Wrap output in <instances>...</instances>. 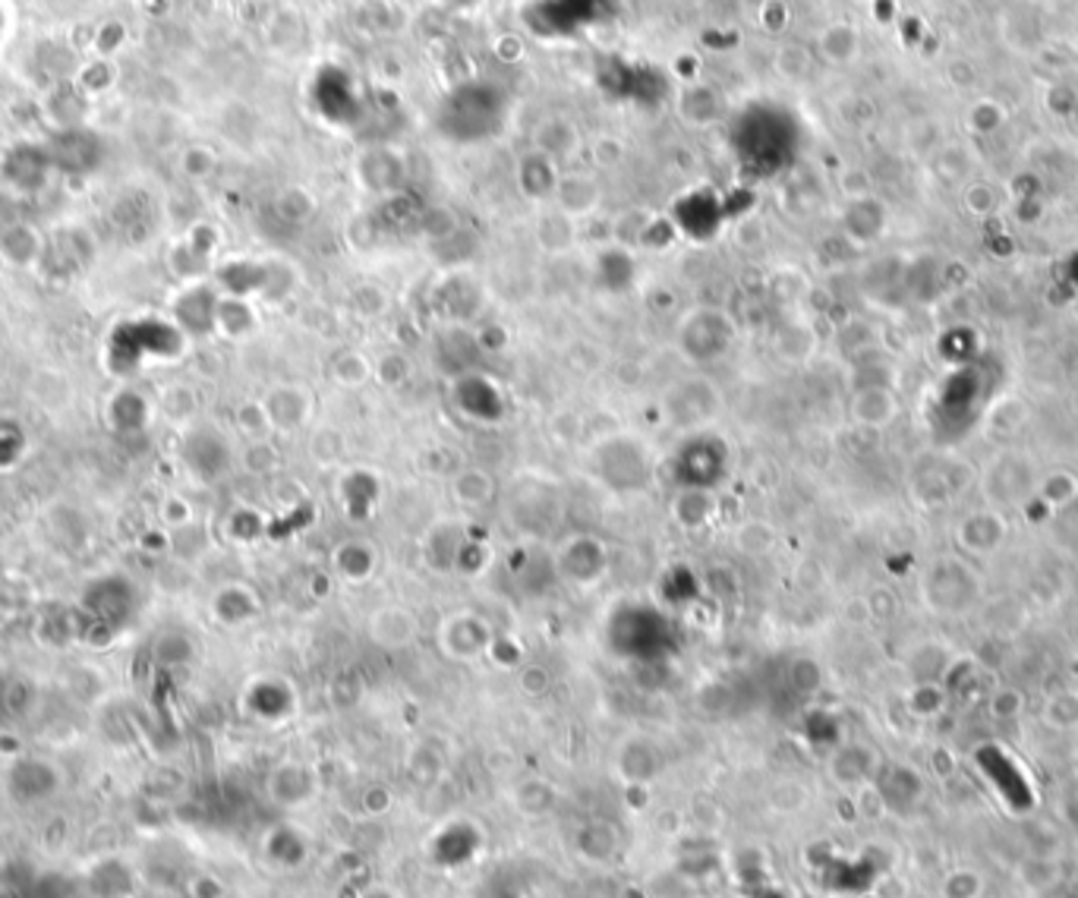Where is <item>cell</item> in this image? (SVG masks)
Instances as JSON below:
<instances>
[{"label":"cell","mask_w":1078,"mask_h":898,"mask_svg":"<svg viewBox=\"0 0 1078 898\" xmlns=\"http://www.w3.org/2000/svg\"><path fill=\"white\" fill-rule=\"evenodd\" d=\"M521 687H523V694H530V697H539V694H546V687H549V675H546V668H539V665H530V668H523Z\"/></svg>","instance_id":"obj_21"},{"label":"cell","mask_w":1078,"mask_h":898,"mask_svg":"<svg viewBox=\"0 0 1078 898\" xmlns=\"http://www.w3.org/2000/svg\"><path fill=\"white\" fill-rule=\"evenodd\" d=\"M1019 880H1022L1025 889L1031 892H1050L1057 889L1062 880V867L1060 858H1050V855H1028L1019 867Z\"/></svg>","instance_id":"obj_13"},{"label":"cell","mask_w":1078,"mask_h":898,"mask_svg":"<svg viewBox=\"0 0 1078 898\" xmlns=\"http://www.w3.org/2000/svg\"><path fill=\"white\" fill-rule=\"evenodd\" d=\"M556 789L549 782H539V779H527L514 789V807L527 813V817H539V813H549L556 807Z\"/></svg>","instance_id":"obj_15"},{"label":"cell","mask_w":1078,"mask_h":898,"mask_svg":"<svg viewBox=\"0 0 1078 898\" xmlns=\"http://www.w3.org/2000/svg\"><path fill=\"white\" fill-rule=\"evenodd\" d=\"M987 880L978 867H952L940 882V898H984Z\"/></svg>","instance_id":"obj_14"},{"label":"cell","mask_w":1078,"mask_h":898,"mask_svg":"<svg viewBox=\"0 0 1078 898\" xmlns=\"http://www.w3.org/2000/svg\"><path fill=\"white\" fill-rule=\"evenodd\" d=\"M1038 482H1041V474H1038L1035 460L1028 455H1019V451L997 455L978 474V489L984 496V505L997 508V511H1009L1016 505H1025L1028 498H1035Z\"/></svg>","instance_id":"obj_2"},{"label":"cell","mask_w":1078,"mask_h":898,"mask_svg":"<svg viewBox=\"0 0 1078 898\" xmlns=\"http://www.w3.org/2000/svg\"><path fill=\"white\" fill-rule=\"evenodd\" d=\"M186 896L189 898H227V886L212 873H193L186 882Z\"/></svg>","instance_id":"obj_20"},{"label":"cell","mask_w":1078,"mask_h":898,"mask_svg":"<svg viewBox=\"0 0 1078 898\" xmlns=\"http://www.w3.org/2000/svg\"><path fill=\"white\" fill-rule=\"evenodd\" d=\"M1043 722L1057 732H1072L1078 729V691H1057L1054 697L1043 703Z\"/></svg>","instance_id":"obj_17"},{"label":"cell","mask_w":1078,"mask_h":898,"mask_svg":"<svg viewBox=\"0 0 1078 898\" xmlns=\"http://www.w3.org/2000/svg\"><path fill=\"white\" fill-rule=\"evenodd\" d=\"M974 477L971 467L959 458H933L928 470L918 474V486H924L921 505H949L952 498L966 489L968 479Z\"/></svg>","instance_id":"obj_5"},{"label":"cell","mask_w":1078,"mask_h":898,"mask_svg":"<svg viewBox=\"0 0 1078 898\" xmlns=\"http://www.w3.org/2000/svg\"><path fill=\"white\" fill-rule=\"evenodd\" d=\"M262 403H265V410H268L272 426H278V429H297V426H303V422L310 420V413H313V401H310V394L294 385L272 391V394H268V401H262Z\"/></svg>","instance_id":"obj_11"},{"label":"cell","mask_w":1078,"mask_h":898,"mask_svg":"<svg viewBox=\"0 0 1078 898\" xmlns=\"http://www.w3.org/2000/svg\"><path fill=\"white\" fill-rule=\"evenodd\" d=\"M947 687L940 681H914V687L909 691V710L918 719H933L947 710Z\"/></svg>","instance_id":"obj_16"},{"label":"cell","mask_w":1078,"mask_h":898,"mask_svg":"<svg viewBox=\"0 0 1078 898\" xmlns=\"http://www.w3.org/2000/svg\"><path fill=\"white\" fill-rule=\"evenodd\" d=\"M830 775L842 789L857 791L880 779V753L868 744H845L830 760Z\"/></svg>","instance_id":"obj_6"},{"label":"cell","mask_w":1078,"mask_h":898,"mask_svg":"<svg viewBox=\"0 0 1078 898\" xmlns=\"http://www.w3.org/2000/svg\"><path fill=\"white\" fill-rule=\"evenodd\" d=\"M952 539H955V549L966 558H990L1009 543V517L1006 511L981 505L978 511L966 514L955 524Z\"/></svg>","instance_id":"obj_3"},{"label":"cell","mask_w":1078,"mask_h":898,"mask_svg":"<svg viewBox=\"0 0 1078 898\" xmlns=\"http://www.w3.org/2000/svg\"><path fill=\"white\" fill-rule=\"evenodd\" d=\"M1025 710H1028V697H1025L1019 687H1012V684L997 687L987 697V713L993 715V719H1000V722H1012V719L1025 715Z\"/></svg>","instance_id":"obj_18"},{"label":"cell","mask_w":1078,"mask_h":898,"mask_svg":"<svg viewBox=\"0 0 1078 898\" xmlns=\"http://www.w3.org/2000/svg\"><path fill=\"white\" fill-rule=\"evenodd\" d=\"M1035 498H1041L1047 508L1054 511H1062L1069 505L1078 501V474L1076 470H1050V474H1041V482H1038V492Z\"/></svg>","instance_id":"obj_12"},{"label":"cell","mask_w":1078,"mask_h":898,"mask_svg":"<svg viewBox=\"0 0 1078 898\" xmlns=\"http://www.w3.org/2000/svg\"><path fill=\"white\" fill-rule=\"evenodd\" d=\"M416 631H420L416 615L404 605H385L370 618L372 641L379 643L382 650H404V646L416 641Z\"/></svg>","instance_id":"obj_10"},{"label":"cell","mask_w":1078,"mask_h":898,"mask_svg":"<svg viewBox=\"0 0 1078 898\" xmlns=\"http://www.w3.org/2000/svg\"><path fill=\"white\" fill-rule=\"evenodd\" d=\"M332 379L347 388L363 385L370 379V363L363 357H356V353H341L332 363Z\"/></svg>","instance_id":"obj_19"},{"label":"cell","mask_w":1078,"mask_h":898,"mask_svg":"<svg viewBox=\"0 0 1078 898\" xmlns=\"http://www.w3.org/2000/svg\"><path fill=\"white\" fill-rule=\"evenodd\" d=\"M852 420L864 429H886L899 417V398L890 385H864L852 394Z\"/></svg>","instance_id":"obj_8"},{"label":"cell","mask_w":1078,"mask_h":898,"mask_svg":"<svg viewBox=\"0 0 1078 898\" xmlns=\"http://www.w3.org/2000/svg\"><path fill=\"white\" fill-rule=\"evenodd\" d=\"M921 599L943 618H966L984 599V574L962 552H943L921 574Z\"/></svg>","instance_id":"obj_1"},{"label":"cell","mask_w":1078,"mask_h":898,"mask_svg":"<svg viewBox=\"0 0 1078 898\" xmlns=\"http://www.w3.org/2000/svg\"><path fill=\"white\" fill-rule=\"evenodd\" d=\"M268 798L278 807H303L316 798V772L306 763H281L268 779Z\"/></svg>","instance_id":"obj_9"},{"label":"cell","mask_w":1078,"mask_h":898,"mask_svg":"<svg viewBox=\"0 0 1078 898\" xmlns=\"http://www.w3.org/2000/svg\"><path fill=\"white\" fill-rule=\"evenodd\" d=\"M728 341H732V329H728V322H725L723 315H716V312H709V329H704V312L688 319L685 329H682V348H685L690 360L723 357Z\"/></svg>","instance_id":"obj_7"},{"label":"cell","mask_w":1078,"mask_h":898,"mask_svg":"<svg viewBox=\"0 0 1078 898\" xmlns=\"http://www.w3.org/2000/svg\"><path fill=\"white\" fill-rule=\"evenodd\" d=\"M857 898H883V896H880V892H861Z\"/></svg>","instance_id":"obj_22"},{"label":"cell","mask_w":1078,"mask_h":898,"mask_svg":"<svg viewBox=\"0 0 1078 898\" xmlns=\"http://www.w3.org/2000/svg\"><path fill=\"white\" fill-rule=\"evenodd\" d=\"M442 646L451 660H477L492 650V631L473 612H458L442 624Z\"/></svg>","instance_id":"obj_4"}]
</instances>
